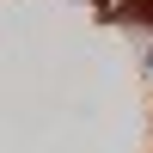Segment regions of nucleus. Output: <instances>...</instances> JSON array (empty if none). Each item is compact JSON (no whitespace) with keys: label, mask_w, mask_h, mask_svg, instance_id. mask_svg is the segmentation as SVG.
Here are the masks:
<instances>
[{"label":"nucleus","mask_w":153,"mask_h":153,"mask_svg":"<svg viewBox=\"0 0 153 153\" xmlns=\"http://www.w3.org/2000/svg\"><path fill=\"white\" fill-rule=\"evenodd\" d=\"M147 74H153V55H147Z\"/></svg>","instance_id":"nucleus-1"}]
</instances>
